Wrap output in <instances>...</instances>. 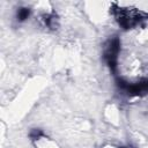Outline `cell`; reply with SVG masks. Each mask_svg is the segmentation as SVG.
Returning <instances> with one entry per match:
<instances>
[{
  "mask_svg": "<svg viewBox=\"0 0 148 148\" xmlns=\"http://www.w3.org/2000/svg\"><path fill=\"white\" fill-rule=\"evenodd\" d=\"M30 15V9L29 8H25V7H22V8H18L17 13H16V18L18 21H25Z\"/></svg>",
  "mask_w": 148,
  "mask_h": 148,
  "instance_id": "3",
  "label": "cell"
},
{
  "mask_svg": "<svg viewBox=\"0 0 148 148\" xmlns=\"http://www.w3.org/2000/svg\"><path fill=\"white\" fill-rule=\"evenodd\" d=\"M123 148H124V147H123Z\"/></svg>",
  "mask_w": 148,
  "mask_h": 148,
  "instance_id": "5",
  "label": "cell"
},
{
  "mask_svg": "<svg viewBox=\"0 0 148 148\" xmlns=\"http://www.w3.org/2000/svg\"><path fill=\"white\" fill-rule=\"evenodd\" d=\"M43 135H44L43 131H42V130H38V128H35V130H32V131L30 132V138H31L32 140H38V139L42 138Z\"/></svg>",
  "mask_w": 148,
  "mask_h": 148,
  "instance_id": "4",
  "label": "cell"
},
{
  "mask_svg": "<svg viewBox=\"0 0 148 148\" xmlns=\"http://www.w3.org/2000/svg\"><path fill=\"white\" fill-rule=\"evenodd\" d=\"M117 86L121 89L125 90L127 94L133 95V96H143L148 94V80H142L136 83H128L124 81L123 79H117Z\"/></svg>",
  "mask_w": 148,
  "mask_h": 148,
  "instance_id": "2",
  "label": "cell"
},
{
  "mask_svg": "<svg viewBox=\"0 0 148 148\" xmlns=\"http://www.w3.org/2000/svg\"><path fill=\"white\" fill-rule=\"evenodd\" d=\"M119 50H120V43H119L118 37H114L108 42L105 51H104V59L112 72H116V68H117Z\"/></svg>",
  "mask_w": 148,
  "mask_h": 148,
  "instance_id": "1",
  "label": "cell"
}]
</instances>
